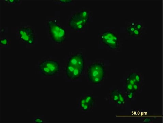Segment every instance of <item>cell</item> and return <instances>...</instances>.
I'll return each mask as SVG.
<instances>
[{
    "mask_svg": "<svg viewBox=\"0 0 163 123\" xmlns=\"http://www.w3.org/2000/svg\"><path fill=\"white\" fill-rule=\"evenodd\" d=\"M105 75V67L103 63L96 62L91 64L87 68V77L93 84H99Z\"/></svg>",
    "mask_w": 163,
    "mask_h": 123,
    "instance_id": "2",
    "label": "cell"
},
{
    "mask_svg": "<svg viewBox=\"0 0 163 123\" xmlns=\"http://www.w3.org/2000/svg\"><path fill=\"white\" fill-rule=\"evenodd\" d=\"M8 41L6 38H4L0 40L1 45L4 46H6L8 44Z\"/></svg>",
    "mask_w": 163,
    "mask_h": 123,
    "instance_id": "16",
    "label": "cell"
},
{
    "mask_svg": "<svg viewBox=\"0 0 163 123\" xmlns=\"http://www.w3.org/2000/svg\"><path fill=\"white\" fill-rule=\"evenodd\" d=\"M133 85H132V84H129V83H127L126 87L128 91H132L133 90Z\"/></svg>",
    "mask_w": 163,
    "mask_h": 123,
    "instance_id": "18",
    "label": "cell"
},
{
    "mask_svg": "<svg viewBox=\"0 0 163 123\" xmlns=\"http://www.w3.org/2000/svg\"><path fill=\"white\" fill-rule=\"evenodd\" d=\"M102 43L110 49L116 50L120 45V39L115 33L111 31H104L100 36Z\"/></svg>",
    "mask_w": 163,
    "mask_h": 123,
    "instance_id": "5",
    "label": "cell"
},
{
    "mask_svg": "<svg viewBox=\"0 0 163 123\" xmlns=\"http://www.w3.org/2000/svg\"><path fill=\"white\" fill-rule=\"evenodd\" d=\"M90 16V14L87 10H82L75 13L69 20V25L73 30L82 31L89 22Z\"/></svg>",
    "mask_w": 163,
    "mask_h": 123,
    "instance_id": "3",
    "label": "cell"
},
{
    "mask_svg": "<svg viewBox=\"0 0 163 123\" xmlns=\"http://www.w3.org/2000/svg\"><path fill=\"white\" fill-rule=\"evenodd\" d=\"M118 94L119 96V99L116 103L119 105L124 104L125 102V99L124 96L119 91H118Z\"/></svg>",
    "mask_w": 163,
    "mask_h": 123,
    "instance_id": "12",
    "label": "cell"
},
{
    "mask_svg": "<svg viewBox=\"0 0 163 123\" xmlns=\"http://www.w3.org/2000/svg\"><path fill=\"white\" fill-rule=\"evenodd\" d=\"M133 96H134V92L132 91H130L127 94V97L128 99H132L133 97Z\"/></svg>",
    "mask_w": 163,
    "mask_h": 123,
    "instance_id": "17",
    "label": "cell"
},
{
    "mask_svg": "<svg viewBox=\"0 0 163 123\" xmlns=\"http://www.w3.org/2000/svg\"><path fill=\"white\" fill-rule=\"evenodd\" d=\"M47 25L51 37L54 42L61 44L65 41L66 32L64 29L57 24L54 20H49Z\"/></svg>",
    "mask_w": 163,
    "mask_h": 123,
    "instance_id": "4",
    "label": "cell"
},
{
    "mask_svg": "<svg viewBox=\"0 0 163 123\" xmlns=\"http://www.w3.org/2000/svg\"><path fill=\"white\" fill-rule=\"evenodd\" d=\"M84 68L83 55L81 53L72 55L68 60L65 72L67 77L70 79L75 80L80 77Z\"/></svg>",
    "mask_w": 163,
    "mask_h": 123,
    "instance_id": "1",
    "label": "cell"
},
{
    "mask_svg": "<svg viewBox=\"0 0 163 123\" xmlns=\"http://www.w3.org/2000/svg\"><path fill=\"white\" fill-rule=\"evenodd\" d=\"M135 28L136 29L142 31L143 28V26L141 23L139 22H136Z\"/></svg>",
    "mask_w": 163,
    "mask_h": 123,
    "instance_id": "14",
    "label": "cell"
},
{
    "mask_svg": "<svg viewBox=\"0 0 163 123\" xmlns=\"http://www.w3.org/2000/svg\"><path fill=\"white\" fill-rule=\"evenodd\" d=\"M35 122L36 123H42L43 122V120L40 118H37L35 119Z\"/></svg>",
    "mask_w": 163,
    "mask_h": 123,
    "instance_id": "20",
    "label": "cell"
},
{
    "mask_svg": "<svg viewBox=\"0 0 163 123\" xmlns=\"http://www.w3.org/2000/svg\"><path fill=\"white\" fill-rule=\"evenodd\" d=\"M60 2L63 3H69L72 2V0H60Z\"/></svg>",
    "mask_w": 163,
    "mask_h": 123,
    "instance_id": "22",
    "label": "cell"
},
{
    "mask_svg": "<svg viewBox=\"0 0 163 123\" xmlns=\"http://www.w3.org/2000/svg\"><path fill=\"white\" fill-rule=\"evenodd\" d=\"M7 1L9 3H10V4H13V3H14V2H18L19 1L15 0H8Z\"/></svg>",
    "mask_w": 163,
    "mask_h": 123,
    "instance_id": "21",
    "label": "cell"
},
{
    "mask_svg": "<svg viewBox=\"0 0 163 123\" xmlns=\"http://www.w3.org/2000/svg\"><path fill=\"white\" fill-rule=\"evenodd\" d=\"M135 79L137 83H139L141 81V77L140 75L138 73H136L135 75Z\"/></svg>",
    "mask_w": 163,
    "mask_h": 123,
    "instance_id": "15",
    "label": "cell"
},
{
    "mask_svg": "<svg viewBox=\"0 0 163 123\" xmlns=\"http://www.w3.org/2000/svg\"><path fill=\"white\" fill-rule=\"evenodd\" d=\"M142 35V31H139L137 29H135L133 32L130 35L131 37H132L133 38H139L141 37Z\"/></svg>",
    "mask_w": 163,
    "mask_h": 123,
    "instance_id": "10",
    "label": "cell"
},
{
    "mask_svg": "<svg viewBox=\"0 0 163 123\" xmlns=\"http://www.w3.org/2000/svg\"><path fill=\"white\" fill-rule=\"evenodd\" d=\"M19 34L20 39L29 44H33L35 42V35L31 28H21L19 29Z\"/></svg>",
    "mask_w": 163,
    "mask_h": 123,
    "instance_id": "7",
    "label": "cell"
},
{
    "mask_svg": "<svg viewBox=\"0 0 163 123\" xmlns=\"http://www.w3.org/2000/svg\"><path fill=\"white\" fill-rule=\"evenodd\" d=\"M39 68L44 76H52L55 75L59 71L60 65L56 61L46 60L40 63Z\"/></svg>",
    "mask_w": 163,
    "mask_h": 123,
    "instance_id": "6",
    "label": "cell"
},
{
    "mask_svg": "<svg viewBox=\"0 0 163 123\" xmlns=\"http://www.w3.org/2000/svg\"><path fill=\"white\" fill-rule=\"evenodd\" d=\"M80 106L82 109L84 111H87L90 108V105L86 102L84 98H82L80 100Z\"/></svg>",
    "mask_w": 163,
    "mask_h": 123,
    "instance_id": "8",
    "label": "cell"
},
{
    "mask_svg": "<svg viewBox=\"0 0 163 123\" xmlns=\"http://www.w3.org/2000/svg\"><path fill=\"white\" fill-rule=\"evenodd\" d=\"M133 90L134 91H137L139 89V87L137 83H135V84H133Z\"/></svg>",
    "mask_w": 163,
    "mask_h": 123,
    "instance_id": "19",
    "label": "cell"
},
{
    "mask_svg": "<svg viewBox=\"0 0 163 123\" xmlns=\"http://www.w3.org/2000/svg\"><path fill=\"white\" fill-rule=\"evenodd\" d=\"M112 100L114 102H117L119 99V96L118 94V91L114 90L112 92L111 96Z\"/></svg>",
    "mask_w": 163,
    "mask_h": 123,
    "instance_id": "9",
    "label": "cell"
},
{
    "mask_svg": "<svg viewBox=\"0 0 163 123\" xmlns=\"http://www.w3.org/2000/svg\"><path fill=\"white\" fill-rule=\"evenodd\" d=\"M135 27L132 26L130 24H129L128 26L126 28V32L130 35V34L133 32L135 29Z\"/></svg>",
    "mask_w": 163,
    "mask_h": 123,
    "instance_id": "13",
    "label": "cell"
},
{
    "mask_svg": "<svg viewBox=\"0 0 163 123\" xmlns=\"http://www.w3.org/2000/svg\"><path fill=\"white\" fill-rule=\"evenodd\" d=\"M84 98H85L86 102L90 105V106H92L94 100L93 97L89 95H87L85 96Z\"/></svg>",
    "mask_w": 163,
    "mask_h": 123,
    "instance_id": "11",
    "label": "cell"
}]
</instances>
